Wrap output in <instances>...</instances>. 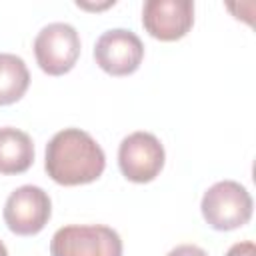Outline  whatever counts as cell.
<instances>
[{"label":"cell","instance_id":"cell-3","mask_svg":"<svg viewBox=\"0 0 256 256\" xmlns=\"http://www.w3.org/2000/svg\"><path fill=\"white\" fill-rule=\"evenodd\" d=\"M120 234L104 224H68L50 240L52 256H122Z\"/></svg>","mask_w":256,"mask_h":256},{"label":"cell","instance_id":"cell-6","mask_svg":"<svg viewBox=\"0 0 256 256\" xmlns=\"http://www.w3.org/2000/svg\"><path fill=\"white\" fill-rule=\"evenodd\" d=\"M2 216L10 232L18 236H34L48 224L52 216V200L40 186L24 184L10 192Z\"/></svg>","mask_w":256,"mask_h":256},{"label":"cell","instance_id":"cell-7","mask_svg":"<svg viewBox=\"0 0 256 256\" xmlns=\"http://www.w3.org/2000/svg\"><path fill=\"white\" fill-rule=\"evenodd\" d=\"M144 58V44L132 30L112 28L100 34L94 44L96 64L110 76L134 74Z\"/></svg>","mask_w":256,"mask_h":256},{"label":"cell","instance_id":"cell-2","mask_svg":"<svg viewBox=\"0 0 256 256\" xmlns=\"http://www.w3.org/2000/svg\"><path fill=\"white\" fill-rule=\"evenodd\" d=\"M252 196L236 180H220L212 184L200 202L206 224L214 230H236L252 218Z\"/></svg>","mask_w":256,"mask_h":256},{"label":"cell","instance_id":"cell-11","mask_svg":"<svg viewBox=\"0 0 256 256\" xmlns=\"http://www.w3.org/2000/svg\"><path fill=\"white\" fill-rule=\"evenodd\" d=\"M224 256H256V246L252 240H244V242H236L228 248V252Z\"/></svg>","mask_w":256,"mask_h":256},{"label":"cell","instance_id":"cell-10","mask_svg":"<svg viewBox=\"0 0 256 256\" xmlns=\"http://www.w3.org/2000/svg\"><path fill=\"white\" fill-rule=\"evenodd\" d=\"M30 86L26 62L10 52H0V106L18 102Z\"/></svg>","mask_w":256,"mask_h":256},{"label":"cell","instance_id":"cell-12","mask_svg":"<svg viewBox=\"0 0 256 256\" xmlns=\"http://www.w3.org/2000/svg\"><path fill=\"white\" fill-rule=\"evenodd\" d=\"M166 256H208L200 246H194V244H180L176 248H172Z\"/></svg>","mask_w":256,"mask_h":256},{"label":"cell","instance_id":"cell-9","mask_svg":"<svg viewBox=\"0 0 256 256\" xmlns=\"http://www.w3.org/2000/svg\"><path fill=\"white\" fill-rule=\"evenodd\" d=\"M34 164L32 138L14 126L0 128V174H22Z\"/></svg>","mask_w":256,"mask_h":256},{"label":"cell","instance_id":"cell-8","mask_svg":"<svg viewBox=\"0 0 256 256\" xmlns=\"http://www.w3.org/2000/svg\"><path fill=\"white\" fill-rule=\"evenodd\" d=\"M194 24V4L190 0H148L142 6L144 30L162 42L184 38Z\"/></svg>","mask_w":256,"mask_h":256},{"label":"cell","instance_id":"cell-5","mask_svg":"<svg viewBox=\"0 0 256 256\" xmlns=\"http://www.w3.org/2000/svg\"><path fill=\"white\" fill-rule=\"evenodd\" d=\"M164 146L160 140L144 130L122 138L118 146V166L126 180L136 184L152 182L164 168Z\"/></svg>","mask_w":256,"mask_h":256},{"label":"cell","instance_id":"cell-1","mask_svg":"<svg viewBox=\"0 0 256 256\" xmlns=\"http://www.w3.org/2000/svg\"><path fill=\"white\" fill-rule=\"evenodd\" d=\"M104 168V150L88 132L80 128H64L46 144L44 170L56 184H90L102 176Z\"/></svg>","mask_w":256,"mask_h":256},{"label":"cell","instance_id":"cell-13","mask_svg":"<svg viewBox=\"0 0 256 256\" xmlns=\"http://www.w3.org/2000/svg\"><path fill=\"white\" fill-rule=\"evenodd\" d=\"M0 256H8V250H6V246H4L2 240H0Z\"/></svg>","mask_w":256,"mask_h":256},{"label":"cell","instance_id":"cell-4","mask_svg":"<svg viewBox=\"0 0 256 256\" xmlns=\"http://www.w3.org/2000/svg\"><path fill=\"white\" fill-rule=\"evenodd\" d=\"M34 56L40 70L50 76L70 72L80 56V36L76 28L66 22L44 26L34 38Z\"/></svg>","mask_w":256,"mask_h":256}]
</instances>
